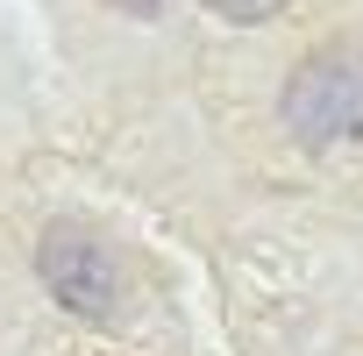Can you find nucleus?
I'll return each instance as SVG.
<instances>
[{"instance_id":"obj_2","label":"nucleus","mask_w":363,"mask_h":356,"mask_svg":"<svg viewBox=\"0 0 363 356\" xmlns=\"http://www.w3.org/2000/svg\"><path fill=\"white\" fill-rule=\"evenodd\" d=\"M292 128L328 143V135H356L363 128V50H335V57H313L299 79H292V100H285Z\"/></svg>"},{"instance_id":"obj_3","label":"nucleus","mask_w":363,"mask_h":356,"mask_svg":"<svg viewBox=\"0 0 363 356\" xmlns=\"http://www.w3.org/2000/svg\"><path fill=\"white\" fill-rule=\"evenodd\" d=\"M214 15H228V22H264V15H278L285 0H207Z\"/></svg>"},{"instance_id":"obj_1","label":"nucleus","mask_w":363,"mask_h":356,"mask_svg":"<svg viewBox=\"0 0 363 356\" xmlns=\"http://www.w3.org/2000/svg\"><path fill=\"white\" fill-rule=\"evenodd\" d=\"M43 285L57 292V306H72V313H86V321H107V313L121 306V264H114V250H107L93 228H79V221L43 228Z\"/></svg>"},{"instance_id":"obj_4","label":"nucleus","mask_w":363,"mask_h":356,"mask_svg":"<svg viewBox=\"0 0 363 356\" xmlns=\"http://www.w3.org/2000/svg\"><path fill=\"white\" fill-rule=\"evenodd\" d=\"M114 8H128V15H157V0H114Z\"/></svg>"}]
</instances>
